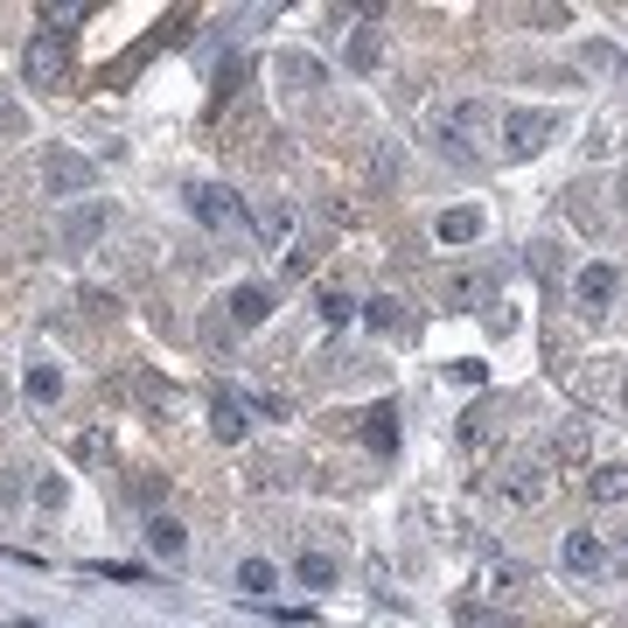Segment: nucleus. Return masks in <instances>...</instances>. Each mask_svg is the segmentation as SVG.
I'll list each match as a JSON object with an SVG mask.
<instances>
[{"mask_svg": "<svg viewBox=\"0 0 628 628\" xmlns=\"http://www.w3.org/2000/svg\"><path fill=\"white\" fill-rule=\"evenodd\" d=\"M587 495H593V503H628V461L587 468Z\"/></svg>", "mask_w": 628, "mask_h": 628, "instance_id": "12", "label": "nucleus"}, {"mask_svg": "<svg viewBox=\"0 0 628 628\" xmlns=\"http://www.w3.org/2000/svg\"><path fill=\"white\" fill-rule=\"evenodd\" d=\"M615 580H628V544H621V552H615Z\"/></svg>", "mask_w": 628, "mask_h": 628, "instance_id": "31", "label": "nucleus"}, {"mask_svg": "<svg viewBox=\"0 0 628 628\" xmlns=\"http://www.w3.org/2000/svg\"><path fill=\"white\" fill-rule=\"evenodd\" d=\"M238 77H245V57H224L217 63V91H238Z\"/></svg>", "mask_w": 628, "mask_h": 628, "instance_id": "26", "label": "nucleus"}, {"mask_svg": "<svg viewBox=\"0 0 628 628\" xmlns=\"http://www.w3.org/2000/svg\"><path fill=\"white\" fill-rule=\"evenodd\" d=\"M559 559H566V572H600V566H608V544H600L593 531H572Z\"/></svg>", "mask_w": 628, "mask_h": 628, "instance_id": "13", "label": "nucleus"}, {"mask_svg": "<svg viewBox=\"0 0 628 628\" xmlns=\"http://www.w3.org/2000/svg\"><path fill=\"white\" fill-rule=\"evenodd\" d=\"M350 63H356V70H371V63H377V29H356V42H350Z\"/></svg>", "mask_w": 628, "mask_h": 628, "instance_id": "23", "label": "nucleus"}, {"mask_svg": "<svg viewBox=\"0 0 628 628\" xmlns=\"http://www.w3.org/2000/svg\"><path fill=\"white\" fill-rule=\"evenodd\" d=\"M350 314H356V301L343 294V286H322V322H328V328H343Z\"/></svg>", "mask_w": 628, "mask_h": 628, "instance_id": "20", "label": "nucleus"}, {"mask_svg": "<svg viewBox=\"0 0 628 628\" xmlns=\"http://www.w3.org/2000/svg\"><path fill=\"white\" fill-rule=\"evenodd\" d=\"M489 294H495V273H461V279H448V307H475Z\"/></svg>", "mask_w": 628, "mask_h": 628, "instance_id": "14", "label": "nucleus"}, {"mask_svg": "<svg viewBox=\"0 0 628 628\" xmlns=\"http://www.w3.org/2000/svg\"><path fill=\"white\" fill-rule=\"evenodd\" d=\"M29 399L36 405H57L63 399V371H57V363H29Z\"/></svg>", "mask_w": 628, "mask_h": 628, "instance_id": "18", "label": "nucleus"}, {"mask_svg": "<svg viewBox=\"0 0 628 628\" xmlns=\"http://www.w3.org/2000/svg\"><path fill=\"white\" fill-rule=\"evenodd\" d=\"M433 238H440V245H475V238H482V209H475V203H461V209H440Z\"/></svg>", "mask_w": 628, "mask_h": 628, "instance_id": "11", "label": "nucleus"}, {"mask_svg": "<svg viewBox=\"0 0 628 628\" xmlns=\"http://www.w3.org/2000/svg\"><path fill=\"white\" fill-rule=\"evenodd\" d=\"M36 503H42V510H63V475H42V482H36Z\"/></svg>", "mask_w": 628, "mask_h": 628, "instance_id": "25", "label": "nucleus"}, {"mask_svg": "<svg viewBox=\"0 0 628 628\" xmlns=\"http://www.w3.org/2000/svg\"><path fill=\"white\" fill-rule=\"evenodd\" d=\"M621 294V273L608 266V258H593V266H580V279H572V301H580V314H608V301Z\"/></svg>", "mask_w": 628, "mask_h": 628, "instance_id": "6", "label": "nucleus"}, {"mask_svg": "<svg viewBox=\"0 0 628 628\" xmlns=\"http://www.w3.org/2000/svg\"><path fill=\"white\" fill-rule=\"evenodd\" d=\"M42 181L57 196H85L91 181H98V161H85V154H70V147H49V161H42Z\"/></svg>", "mask_w": 628, "mask_h": 628, "instance_id": "4", "label": "nucleus"}, {"mask_svg": "<svg viewBox=\"0 0 628 628\" xmlns=\"http://www.w3.org/2000/svg\"><path fill=\"white\" fill-rule=\"evenodd\" d=\"M147 552L168 559V566L189 559V531H181V517H147Z\"/></svg>", "mask_w": 628, "mask_h": 628, "instance_id": "10", "label": "nucleus"}, {"mask_svg": "<svg viewBox=\"0 0 628 628\" xmlns=\"http://www.w3.org/2000/svg\"><path fill=\"white\" fill-rule=\"evenodd\" d=\"M294 580H301V587H314V593L335 587V559H328V552H301V559H294Z\"/></svg>", "mask_w": 628, "mask_h": 628, "instance_id": "16", "label": "nucleus"}, {"mask_svg": "<svg viewBox=\"0 0 628 628\" xmlns=\"http://www.w3.org/2000/svg\"><path fill=\"white\" fill-rule=\"evenodd\" d=\"M580 63H587V70H621V49H608V42H587V49H580Z\"/></svg>", "mask_w": 628, "mask_h": 628, "instance_id": "24", "label": "nucleus"}, {"mask_svg": "<svg viewBox=\"0 0 628 628\" xmlns=\"http://www.w3.org/2000/svg\"><path fill=\"white\" fill-rule=\"evenodd\" d=\"M552 461H566V468H572V461H587V426H566V433L552 440Z\"/></svg>", "mask_w": 628, "mask_h": 628, "instance_id": "22", "label": "nucleus"}, {"mask_svg": "<svg viewBox=\"0 0 628 628\" xmlns=\"http://www.w3.org/2000/svg\"><path fill=\"white\" fill-rule=\"evenodd\" d=\"M21 77H29L36 91H57V77H63V29H42L29 42V57H21Z\"/></svg>", "mask_w": 628, "mask_h": 628, "instance_id": "5", "label": "nucleus"}, {"mask_svg": "<svg viewBox=\"0 0 628 628\" xmlns=\"http://www.w3.org/2000/svg\"><path fill=\"white\" fill-rule=\"evenodd\" d=\"M0 412H8V384H0Z\"/></svg>", "mask_w": 628, "mask_h": 628, "instance_id": "32", "label": "nucleus"}, {"mask_svg": "<svg viewBox=\"0 0 628 628\" xmlns=\"http://www.w3.org/2000/svg\"><path fill=\"white\" fill-rule=\"evenodd\" d=\"M189 209H196V224L209 230H245V203L224 189V181H189Z\"/></svg>", "mask_w": 628, "mask_h": 628, "instance_id": "2", "label": "nucleus"}, {"mask_svg": "<svg viewBox=\"0 0 628 628\" xmlns=\"http://www.w3.org/2000/svg\"><path fill=\"white\" fill-rule=\"evenodd\" d=\"M461 628H510V621H495V615H482V608H461Z\"/></svg>", "mask_w": 628, "mask_h": 628, "instance_id": "30", "label": "nucleus"}, {"mask_svg": "<svg viewBox=\"0 0 628 628\" xmlns=\"http://www.w3.org/2000/svg\"><path fill=\"white\" fill-rule=\"evenodd\" d=\"M363 322H371L377 335H399L405 314H399V301H391V294H377V301H363Z\"/></svg>", "mask_w": 628, "mask_h": 628, "instance_id": "19", "label": "nucleus"}, {"mask_svg": "<svg viewBox=\"0 0 628 628\" xmlns=\"http://www.w3.org/2000/svg\"><path fill=\"white\" fill-rule=\"evenodd\" d=\"M489 587H495V593H510V587H523V566H495V572H489Z\"/></svg>", "mask_w": 628, "mask_h": 628, "instance_id": "29", "label": "nucleus"}, {"mask_svg": "<svg viewBox=\"0 0 628 628\" xmlns=\"http://www.w3.org/2000/svg\"><path fill=\"white\" fill-rule=\"evenodd\" d=\"M105 224H112V209H105L98 196H85V203H70V209H63L57 245H63V252H91V245L105 238Z\"/></svg>", "mask_w": 628, "mask_h": 628, "instance_id": "3", "label": "nucleus"}, {"mask_svg": "<svg viewBox=\"0 0 628 628\" xmlns=\"http://www.w3.org/2000/svg\"><path fill=\"white\" fill-rule=\"evenodd\" d=\"M510 495H517V503H538V495H544V482H538V468H531V461H517V468H510Z\"/></svg>", "mask_w": 628, "mask_h": 628, "instance_id": "21", "label": "nucleus"}, {"mask_svg": "<svg viewBox=\"0 0 628 628\" xmlns=\"http://www.w3.org/2000/svg\"><path fill=\"white\" fill-rule=\"evenodd\" d=\"M279 77H286V85H301V91H314L328 70L314 63V57H301V49H279Z\"/></svg>", "mask_w": 628, "mask_h": 628, "instance_id": "15", "label": "nucleus"}, {"mask_svg": "<svg viewBox=\"0 0 628 628\" xmlns=\"http://www.w3.org/2000/svg\"><path fill=\"white\" fill-rule=\"evenodd\" d=\"M495 134H503V154H510V161H531V154L559 134V112H544V105H510V112L495 119Z\"/></svg>", "mask_w": 628, "mask_h": 628, "instance_id": "1", "label": "nucleus"}, {"mask_svg": "<svg viewBox=\"0 0 628 628\" xmlns=\"http://www.w3.org/2000/svg\"><path fill=\"white\" fill-rule=\"evenodd\" d=\"M448 377H454V384H482L489 371H482V363H475V356H468V363H448Z\"/></svg>", "mask_w": 628, "mask_h": 628, "instance_id": "28", "label": "nucleus"}, {"mask_svg": "<svg viewBox=\"0 0 628 628\" xmlns=\"http://www.w3.org/2000/svg\"><path fill=\"white\" fill-rule=\"evenodd\" d=\"M230 328H258L273 314V286H258V279H245V286H230Z\"/></svg>", "mask_w": 628, "mask_h": 628, "instance_id": "7", "label": "nucleus"}, {"mask_svg": "<svg viewBox=\"0 0 628 628\" xmlns=\"http://www.w3.org/2000/svg\"><path fill=\"white\" fill-rule=\"evenodd\" d=\"M356 433H363V448L371 454H399V405H371L356 419Z\"/></svg>", "mask_w": 628, "mask_h": 628, "instance_id": "9", "label": "nucleus"}, {"mask_svg": "<svg viewBox=\"0 0 628 628\" xmlns=\"http://www.w3.org/2000/svg\"><path fill=\"white\" fill-rule=\"evenodd\" d=\"M245 426H252V419H245V399H238V391H217V399H209V433H217L224 448H238Z\"/></svg>", "mask_w": 628, "mask_h": 628, "instance_id": "8", "label": "nucleus"}, {"mask_svg": "<svg viewBox=\"0 0 628 628\" xmlns=\"http://www.w3.org/2000/svg\"><path fill=\"white\" fill-rule=\"evenodd\" d=\"M258 230H266V238H286V230H294V217H286V209H266V217H258Z\"/></svg>", "mask_w": 628, "mask_h": 628, "instance_id": "27", "label": "nucleus"}, {"mask_svg": "<svg viewBox=\"0 0 628 628\" xmlns=\"http://www.w3.org/2000/svg\"><path fill=\"white\" fill-rule=\"evenodd\" d=\"M238 587H245L252 600H266V593L279 587V566H273V559H245V566H238Z\"/></svg>", "mask_w": 628, "mask_h": 628, "instance_id": "17", "label": "nucleus"}]
</instances>
